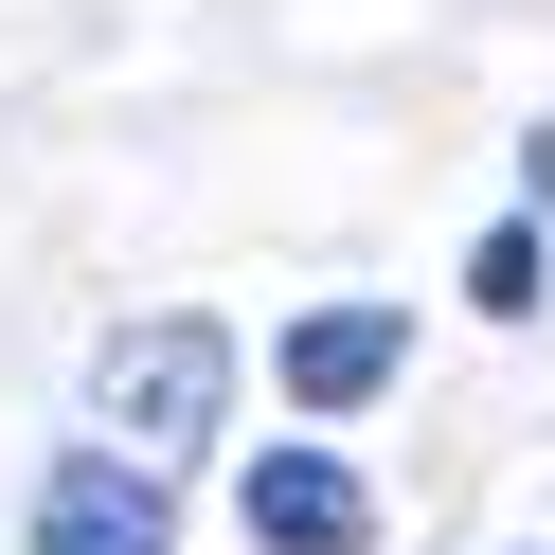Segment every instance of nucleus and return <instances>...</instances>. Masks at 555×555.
<instances>
[{
	"instance_id": "1",
	"label": "nucleus",
	"mask_w": 555,
	"mask_h": 555,
	"mask_svg": "<svg viewBox=\"0 0 555 555\" xmlns=\"http://www.w3.org/2000/svg\"><path fill=\"white\" fill-rule=\"evenodd\" d=\"M233 412V323L216 305H162V323H108V359H90V430L126 448V466H180L197 430Z\"/></svg>"
},
{
	"instance_id": "3",
	"label": "nucleus",
	"mask_w": 555,
	"mask_h": 555,
	"mask_svg": "<svg viewBox=\"0 0 555 555\" xmlns=\"http://www.w3.org/2000/svg\"><path fill=\"white\" fill-rule=\"evenodd\" d=\"M37 555H180V519H162V483L126 466V448H73V466L37 483Z\"/></svg>"
},
{
	"instance_id": "5",
	"label": "nucleus",
	"mask_w": 555,
	"mask_h": 555,
	"mask_svg": "<svg viewBox=\"0 0 555 555\" xmlns=\"http://www.w3.org/2000/svg\"><path fill=\"white\" fill-rule=\"evenodd\" d=\"M466 305H483V323H538V233H483V251H466Z\"/></svg>"
},
{
	"instance_id": "2",
	"label": "nucleus",
	"mask_w": 555,
	"mask_h": 555,
	"mask_svg": "<svg viewBox=\"0 0 555 555\" xmlns=\"http://www.w3.org/2000/svg\"><path fill=\"white\" fill-rule=\"evenodd\" d=\"M233 519H251V555H359L376 538V502H359L340 448H269V466L233 483Z\"/></svg>"
},
{
	"instance_id": "4",
	"label": "nucleus",
	"mask_w": 555,
	"mask_h": 555,
	"mask_svg": "<svg viewBox=\"0 0 555 555\" xmlns=\"http://www.w3.org/2000/svg\"><path fill=\"white\" fill-rule=\"evenodd\" d=\"M395 359H412L395 305H305V323H287V395H305V412H359Z\"/></svg>"
}]
</instances>
